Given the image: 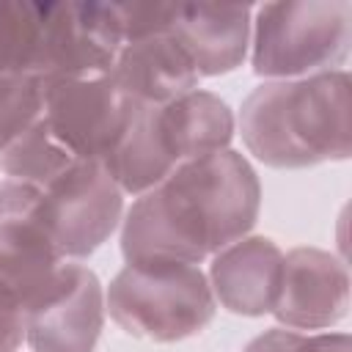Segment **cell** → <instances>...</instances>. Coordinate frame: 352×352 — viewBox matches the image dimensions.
Listing matches in <instances>:
<instances>
[{"instance_id": "obj_5", "label": "cell", "mask_w": 352, "mask_h": 352, "mask_svg": "<svg viewBox=\"0 0 352 352\" xmlns=\"http://www.w3.org/2000/svg\"><path fill=\"white\" fill-rule=\"evenodd\" d=\"M352 47L346 0H289L253 8L250 66L264 80H297L336 72Z\"/></svg>"}, {"instance_id": "obj_18", "label": "cell", "mask_w": 352, "mask_h": 352, "mask_svg": "<svg viewBox=\"0 0 352 352\" xmlns=\"http://www.w3.org/2000/svg\"><path fill=\"white\" fill-rule=\"evenodd\" d=\"M242 352H352L346 333H300L289 327H272L248 341Z\"/></svg>"}, {"instance_id": "obj_1", "label": "cell", "mask_w": 352, "mask_h": 352, "mask_svg": "<svg viewBox=\"0 0 352 352\" xmlns=\"http://www.w3.org/2000/svg\"><path fill=\"white\" fill-rule=\"evenodd\" d=\"M258 209L261 184L245 154L223 148L195 157L135 195L121 217L124 261L201 264L248 236Z\"/></svg>"}, {"instance_id": "obj_2", "label": "cell", "mask_w": 352, "mask_h": 352, "mask_svg": "<svg viewBox=\"0 0 352 352\" xmlns=\"http://www.w3.org/2000/svg\"><path fill=\"white\" fill-rule=\"evenodd\" d=\"M245 148L278 170L341 162L352 154V80L346 69L267 80L239 107Z\"/></svg>"}, {"instance_id": "obj_12", "label": "cell", "mask_w": 352, "mask_h": 352, "mask_svg": "<svg viewBox=\"0 0 352 352\" xmlns=\"http://www.w3.org/2000/svg\"><path fill=\"white\" fill-rule=\"evenodd\" d=\"M283 275V250L270 236L248 234L217 250L209 264L214 302L239 316L272 314Z\"/></svg>"}, {"instance_id": "obj_4", "label": "cell", "mask_w": 352, "mask_h": 352, "mask_svg": "<svg viewBox=\"0 0 352 352\" xmlns=\"http://www.w3.org/2000/svg\"><path fill=\"white\" fill-rule=\"evenodd\" d=\"M104 305L124 333L157 344L201 333L217 311L206 272L184 261L124 264L104 289Z\"/></svg>"}, {"instance_id": "obj_16", "label": "cell", "mask_w": 352, "mask_h": 352, "mask_svg": "<svg viewBox=\"0 0 352 352\" xmlns=\"http://www.w3.org/2000/svg\"><path fill=\"white\" fill-rule=\"evenodd\" d=\"M44 80L33 72L0 77V151L44 116Z\"/></svg>"}, {"instance_id": "obj_13", "label": "cell", "mask_w": 352, "mask_h": 352, "mask_svg": "<svg viewBox=\"0 0 352 352\" xmlns=\"http://www.w3.org/2000/svg\"><path fill=\"white\" fill-rule=\"evenodd\" d=\"M253 6L173 3L168 33L190 55L201 77L228 74L248 58Z\"/></svg>"}, {"instance_id": "obj_6", "label": "cell", "mask_w": 352, "mask_h": 352, "mask_svg": "<svg viewBox=\"0 0 352 352\" xmlns=\"http://www.w3.org/2000/svg\"><path fill=\"white\" fill-rule=\"evenodd\" d=\"M36 52L30 72L44 82L107 74L124 47L113 3H38L36 0Z\"/></svg>"}, {"instance_id": "obj_10", "label": "cell", "mask_w": 352, "mask_h": 352, "mask_svg": "<svg viewBox=\"0 0 352 352\" xmlns=\"http://www.w3.org/2000/svg\"><path fill=\"white\" fill-rule=\"evenodd\" d=\"M60 253L41 217V190L0 182V283L30 305L60 267Z\"/></svg>"}, {"instance_id": "obj_7", "label": "cell", "mask_w": 352, "mask_h": 352, "mask_svg": "<svg viewBox=\"0 0 352 352\" xmlns=\"http://www.w3.org/2000/svg\"><path fill=\"white\" fill-rule=\"evenodd\" d=\"M41 217L63 261L99 250L124 217V192L104 162L80 160L41 190Z\"/></svg>"}, {"instance_id": "obj_14", "label": "cell", "mask_w": 352, "mask_h": 352, "mask_svg": "<svg viewBox=\"0 0 352 352\" xmlns=\"http://www.w3.org/2000/svg\"><path fill=\"white\" fill-rule=\"evenodd\" d=\"M110 77L140 107L173 102L201 82L190 55L168 30L126 41L116 55Z\"/></svg>"}, {"instance_id": "obj_11", "label": "cell", "mask_w": 352, "mask_h": 352, "mask_svg": "<svg viewBox=\"0 0 352 352\" xmlns=\"http://www.w3.org/2000/svg\"><path fill=\"white\" fill-rule=\"evenodd\" d=\"M349 311V270L322 248L283 253L280 292L272 316L289 330H327Z\"/></svg>"}, {"instance_id": "obj_8", "label": "cell", "mask_w": 352, "mask_h": 352, "mask_svg": "<svg viewBox=\"0 0 352 352\" xmlns=\"http://www.w3.org/2000/svg\"><path fill=\"white\" fill-rule=\"evenodd\" d=\"M44 85V118L77 160L104 162L140 107L116 85L110 72L52 80Z\"/></svg>"}, {"instance_id": "obj_17", "label": "cell", "mask_w": 352, "mask_h": 352, "mask_svg": "<svg viewBox=\"0 0 352 352\" xmlns=\"http://www.w3.org/2000/svg\"><path fill=\"white\" fill-rule=\"evenodd\" d=\"M36 36V0H0V77L30 72Z\"/></svg>"}, {"instance_id": "obj_3", "label": "cell", "mask_w": 352, "mask_h": 352, "mask_svg": "<svg viewBox=\"0 0 352 352\" xmlns=\"http://www.w3.org/2000/svg\"><path fill=\"white\" fill-rule=\"evenodd\" d=\"M234 132V110L217 94L195 88L173 102L138 107L104 168L124 195H140L179 165L228 148Z\"/></svg>"}, {"instance_id": "obj_15", "label": "cell", "mask_w": 352, "mask_h": 352, "mask_svg": "<svg viewBox=\"0 0 352 352\" xmlns=\"http://www.w3.org/2000/svg\"><path fill=\"white\" fill-rule=\"evenodd\" d=\"M80 160L55 138L47 118L41 116L28 132H22L8 148L0 151V170L11 182L44 190L58 176H63Z\"/></svg>"}, {"instance_id": "obj_19", "label": "cell", "mask_w": 352, "mask_h": 352, "mask_svg": "<svg viewBox=\"0 0 352 352\" xmlns=\"http://www.w3.org/2000/svg\"><path fill=\"white\" fill-rule=\"evenodd\" d=\"M28 305L11 289L0 283V352H16L25 341Z\"/></svg>"}, {"instance_id": "obj_9", "label": "cell", "mask_w": 352, "mask_h": 352, "mask_svg": "<svg viewBox=\"0 0 352 352\" xmlns=\"http://www.w3.org/2000/svg\"><path fill=\"white\" fill-rule=\"evenodd\" d=\"M104 286L80 261H60L50 283L30 300L25 344L33 352H94L104 327Z\"/></svg>"}]
</instances>
